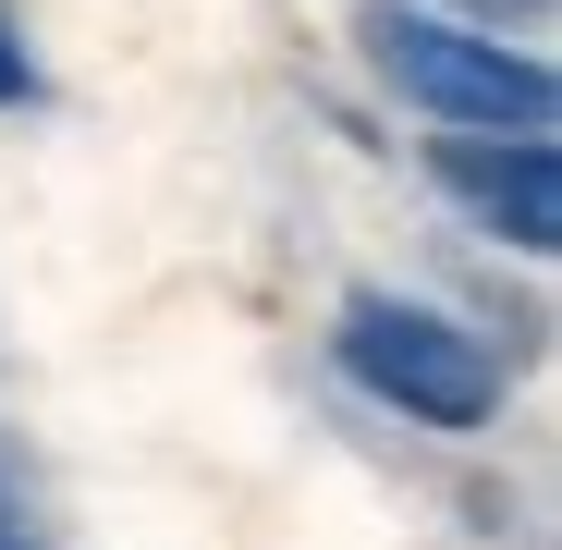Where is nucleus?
<instances>
[{
	"instance_id": "obj_2",
	"label": "nucleus",
	"mask_w": 562,
	"mask_h": 550,
	"mask_svg": "<svg viewBox=\"0 0 562 550\" xmlns=\"http://www.w3.org/2000/svg\"><path fill=\"white\" fill-rule=\"evenodd\" d=\"M330 355H342V380L355 392H380L404 428H490L502 416V367H490V343L477 330H452L440 306H416V294H342V318H330Z\"/></svg>"
},
{
	"instance_id": "obj_1",
	"label": "nucleus",
	"mask_w": 562,
	"mask_h": 550,
	"mask_svg": "<svg viewBox=\"0 0 562 550\" xmlns=\"http://www.w3.org/2000/svg\"><path fill=\"white\" fill-rule=\"evenodd\" d=\"M367 61H380L428 123H477V135H550V61L502 49L490 25L428 13V0H367Z\"/></svg>"
},
{
	"instance_id": "obj_6",
	"label": "nucleus",
	"mask_w": 562,
	"mask_h": 550,
	"mask_svg": "<svg viewBox=\"0 0 562 550\" xmlns=\"http://www.w3.org/2000/svg\"><path fill=\"white\" fill-rule=\"evenodd\" d=\"M550 0H464V25H538Z\"/></svg>"
},
{
	"instance_id": "obj_5",
	"label": "nucleus",
	"mask_w": 562,
	"mask_h": 550,
	"mask_svg": "<svg viewBox=\"0 0 562 550\" xmlns=\"http://www.w3.org/2000/svg\"><path fill=\"white\" fill-rule=\"evenodd\" d=\"M0 550H49L37 514H25V490H13V465H0Z\"/></svg>"
},
{
	"instance_id": "obj_3",
	"label": "nucleus",
	"mask_w": 562,
	"mask_h": 550,
	"mask_svg": "<svg viewBox=\"0 0 562 550\" xmlns=\"http://www.w3.org/2000/svg\"><path fill=\"white\" fill-rule=\"evenodd\" d=\"M428 171H440V197H464L477 233H502L514 257H550L562 245V159H550V135H477V123H452L428 147Z\"/></svg>"
},
{
	"instance_id": "obj_4",
	"label": "nucleus",
	"mask_w": 562,
	"mask_h": 550,
	"mask_svg": "<svg viewBox=\"0 0 562 550\" xmlns=\"http://www.w3.org/2000/svg\"><path fill=\"white\" fill-rule=\"evenodd\" d=\"M13 99H37V61H25V25L0 13V111H13Z\"/></svg>"
}]
</instances>
